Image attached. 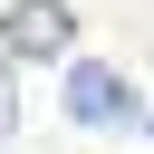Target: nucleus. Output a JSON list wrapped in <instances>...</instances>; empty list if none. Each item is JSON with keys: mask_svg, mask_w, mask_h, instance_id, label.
I'll return each mask as SVG.
<instances>
[{"mask_svg": "<svg viewBox=\"0 0 154 154\" xmlns=\"http://www.w3.org/2000/svg\"><path fill=\"white\" fill-rule=\"evenodd\" d=\"M0 135H10V87H0Z\"/></svg>", "mask_w": 154, "mask_h": 154, "instance_id": "nucleus-3", "label": "nucleus"}, {"mask_svg": "<svg viewBox=\"0 0 154 154\" xmlns=\"http://www.w3.org/2000/svg\"><path fill=\"white\" fill-rule=\"evenodd\" d=\"M67 48V10L58 0H19L10 29H0V58H58Z\"/></svg>", "mask_w": 154, "mask_h": 154, "instance_id": "nucleus-2", "label": "nucleus"}, {"mask_svg": "<svg viewBox=\"0 0 154 154\" xmlns=\"http://www.w3.org/2000/svg\"><path fill=\"white\" fill-rule=\"evenodd\" d=\"M67 116H77V125H125V116H135V87H125L116 67H67Z\"/></svg>", "mask_w": 154, "mask_h": 154, "instance_id": "nucleus-1", "label": "nucleus"}]
</instances>
